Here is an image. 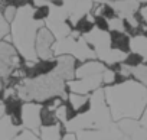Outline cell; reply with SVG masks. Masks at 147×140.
Segmentation results:
<instances>
[{"mask_svg":"<svg viewBox=\"0 0 147 140\" xmlns=\"http://www.w3.org/2000/svg\"><path fill=\"white\" fill-rule=\"evenodd\" d=\"M137 2H138L140 5H143V3H147V0H137Z\"/></svg>","mask_w":147,"mask_h":140,"instance_id":"d6a6232c","label":"cell"},{"mask_svg":"<svg viewBox=\"0 0 147 140\" xmlns=\"http://www.w3.org/2000/svg\"><path fill=\"white\" fill-rule=\"evenodd\" d=\"M5 116V107H3V104L2 106H0V118H2Z\"/></svg>","mask_w":147,"mask_h":140,"instance_id":"4dcf8cb0","label":"cell"},{"mask_svg":"<svg viewBox=\"0 0 147 140\" xmlns=\"http://www.w3.org/2000/svg\"><path fill=\"white\" fill-rule=\"evenodd\" d=\"M143 64H144V58L141 55L136 53V52L127 53L125 55V59L123 61V65L127 66V68H130V69H134V68H137V66H140Z\"/></svg>","mask_w":147,"mask_h":140,"instance_id":"7402d4cb","label":"cell"},{"mask_svg":"<svg viewBox=\"0 0 147 140\" xmlns=\"http://www.w3.org/2000/svg\"><path fill=\"white\" fill-rule=\"evenodd\" d=\"M117 140H130V139H128L127 136H124V134H123V136H121L120 139H117Z\"/></svg>","mask_w":147,"mask_h":140,"instance_id":"1f68e13d","label":"cell"},{"mask_svg":"<svg viewBox=\"0 0 147 140\" xmlns=\"http://www.w3.org/2000/svg\"><path fill=\"white\" fill-rule=\"evenodd\" d=\"M56 39L51 33V30L46 26H42L38 30L36 41H35V52L38 59H52L55 58L53 55V45Z\"/></svg>","mask_w":147,"mask_h":140,"instance_id":"ba28073f","label":"cell"},{"mask_svg":"<svg viewBox=\"0 0 147 140\" xmlns=\"http://www.w3.org/2000/svg\"><path fill=\"white\" fill-rule=\"evenodd\" d=\"M65 131H66V127L63 124H56V126H49V127H40L38 136L40 140H61Z\"/></svg>","mask_w":147,"mask_h":140,"instance_id":"ac0fdd59","label":"cell"},{"mask_svg":"<svg viewBox=\"0 0 147 140\" xmlns=\"http://www.w3.org/2000/svg\"><path fill=\"white\" fill-rule=\"evenodd\" d=\"M45 26L51 30V33L55 36L56 41L69 36L71 32L74 30V26L63 6H56L51 2H49V16L45 20Z\"/></svg>","mask_w":147,"mask_h":140,"instance_id":"5b68a950","label":"cell"},{"mask_svg":"<svg viewBox=\"0 0 147 140\" xmlns=\"http://www.w3.org/2000/svg\"><path fill=\"white\" fill-rule=\"evenodd\" d=\"M107 69V65L102 64L98 59H90L82 62L77 69H75V78H87V77H94V75H101Z\"/></svg>","mask_w":147,"mask_h":140,"instance_id":"5bb4252c","label":"cell"},{"mask_svg":"<svg viewBox=\"0 0 147 140\" xmlns=\"http://www.w3.org/2000/svg\"><path fill=\"white\" fill-rule=\"evenodd\" d=\"M10 32V25L6 22V19L3 18L2 13V7H0V41H3Z\"/></svg>","mask_w":147,"mask_h":140,"instance_id":"4316f807","label":"cell"},{"mask_svg":"<svg viewBox=\"0 0 147 140\" xmlns=\"http://www.w3.org/2000/svg\"><path fill=\"white\" fill-rule=\"evenodd\" d=\"M138 121H140V124L147 130V106H146V108H144V111H143V114L140 116V118H138Z\"/></svg>","mask_w":147,"mask_h":140,"instance_id":"f546056e","label":"cell"},{"mask_svg":"<svg viewBox=\"0 0 147 140\" xmlns=\"http://www.w3.org/2000/svg\"><path fill=\"white\" fill-rule=\"evenodd\" d=\"M0 2H2V0H0Z\"/></svg>","mask_w":147,"mask_h":140,"instance_id":"d590c367","label":"cell"},{"mask_svg":"<svg viewBox=\"0 0 147 140\" xmlns=\"http://www.w3.org/2000/svg\"><path fill=\"white\" fill-rule=\"evenodd\" d=\"M92 15V13H91ZM94 16V25L97 29L100 30H104V32H110V26H108V20L100 15H92Z\"/></svg>","mask_w":147,"mask_h":140,"instance_id":"484cf974","label":"cell"},{"mask_svg":"<svg viewBox=\"0 0 147 140\" xmlns=\"http://www.w3.org/2000/svg\"><path fill=\"white\" fill-rule=\"evenodd\" d=\"M118 129L124 136H127L130 140H147V130L140 124L138 120L134 118H123L117 121Z\"/></svg>","mask_w":147,"mask_h":140,"instance_id":"4fadbf2b","label":"cell"},{"mask_svg":"<svg viewBox=\"0 0 147 140\" xmlns=\"http://www.w3.org/2000/svg\"><path fill=\"white\" fill-rule=\"evenodd\" d=\"M110 3L115 10L117 16L121 19H128L134 16V13L140 9V3L137 0H115V2H110Z\"/></svg>","mask_w":147,"mask_h":140,"instance_id":"9a60e30c","label":"cell"},{"mask_svg":"<svg viewBox=\"0 0 147 140\" xmlns=\"http://www.w3.org/2000/svg\"><path fill=\"white\" fill-rule=\"evenodd\" d=\"M90 98V95H80V94H74V93H69L68 94V101L71 103V106L75 108V110H78L87 100Z\"/></svg>","mask_w":147,"mask_h":140,"instance_id":"cb8c5ba5","label":"cell"},{"mask_svg":"<svg viewBox=\"0 0 147 140\" xmlns=\"http://www.w3.org/2000/svg\"><path fill=\"white\" fill-rule=\"evenodd\" d=\"M33 7L30 5H25L18 9V13L10 23V42L18 49L20 56L25 61H36V52H35V41L38 30L45 26L43 22H38L33 18Z\"/></svg>","mask_w":147,"mask_h":140,"instance_id":"7a4b0ae2","label":"cell"},{"mask_svg":"<svg viewBox=\"0 0 147 140\" xmlns=\"http://www.w3.org/2000/svg\"><path fill=\"white\" fill-rule=\"evenodd\" d=\"M61 140H78L77 139V133H74V131H65L61 137Z\"/></svg>","mask_w":147,"mask_h":140,"instance_id":"f1b7e54d","label":"cell"},{"mask_svg":"<svg viewBox=\"0 0 147 140\" xmlns=\"http://www.w3.org/2000/svg\"><path fill=\"white\" fill-rule=\"evenodd\" d=\"M23 127L16 126L7 116H3L0 118V140H13Z\"/></svg>","mask_w":147,"mask_h":140,"instance_id":"e0dca14e","label":"cell"},{"mask_svg":"<svg viewBox=\"0 0 147 140\" xmlns=\"http://www.w3.org/2000/svg\"><path fill=\"white\" fill-rule=\"evenodd\" d=\"M16 94L25 103L26 101L42 103L43 100L53 95H59L63 100H66L69 90L66 87V83L53 72L48 77H42L38 80H23V83L16 88Z\"/></svg>","mask_w":147,"mask_h":140,"instance_id":"3957f363","label":"cell"},{"mask_svg":"<svg viewBox=\"0 0 147 140\" xmlns=\"http://www.w3.org/2000/svg\"><path fill=\"white\" fill-rule=\"evenodd\" d=\"M40 110H42L40 103L26 101L22 110V127L38 134L40 129Z\"/></svg>","mask_w":147,"mask_h":140,"instance_id":"9c48e42d","label":"cell"},{"mask_svg":"<svg viewBox=\"0 0 147 140\" xmlns=\"http://www.w3.org/2000/svg\"><path fill=\"white\" fill-rule=\"evenodd\" d=\"M13 140H40L39 139V136L38 134H35L33 131H30V130H26V129H23Z\"/></svg>","mask_w":147,"mask_h":140,"instance_id":"83f0119b","label":"cell"},{"mask_svg":"<svg viewBox=\"0 0 147 140\" xmlns=\"http://www.w3.org/2000/svg\"><path fill=\"white\" fill-rule=\"evenodd\" d=\"M0 7H2L3 18H5V19H6V22L10 25V23L13 22V19H15L16 13H18V9H16L15 6H0Z\"/></svg>","mask_w":147,"mask_h":140,"instance_id":"d4e9b609","label":"cell"},{"mask_svg":"<svg viewBox=\"0 0 147 140\" xmlns=\"http://www.w3.org/2000/svg\"><path fill=\"white\" fill-rule=\"evenodd\" d=\"M94 28H95V25H94V16H92L91 13L87 15V16H84V18H81L75 25H74V30L78 32L81 36H85V35L90 33Z\"/></svg>","mask_w":147,"mask_h":140,"instance_id":"d6986e66","label":"cell"},{"mask_svg":"<svg viewBox=\"0 0 147 140\" xmlns=\"http://www.w3.org/2000/svg\"><path fill=\"white\" fill-rule=\"evenodd\" d=\"M25 59L20 56L18 49L10 42V36L7 35L3 41H0V78H9L16 69L22 66Z\"/></svg>","mask_w":147,"mask_h":140,"instance_id":"8992f818","label":"cell"},{"mask_svg":"<svg viewBox=\"0 0 147 140\" xmlns=\"http://www.w3.org/2000/svg\"><path fill=\"white\" fill-rule=\"evenodd\" d=\"M56 124H61V123L55 114V110L42 107V110H40V127H49V126H56Z\"/></svg>","mask_w":147,"mask_h":140,"instance_id":"44dd1931","label":"cell"},{"mask_svg":"<svg viewBox=\"0 0 147 140\" xmlns=\"http://www.w3.org/2000/svg\"><path fill=\"white\" fill-rule=\"evenodd\" d=\"M56 61H58V66L55 69V74L63 80L65 83L71 81L75 78V69L82 64L81 61L75 59L71 55H59V56H55Z\"/></svg>","mask_w":147,"mask_h":140,"instance_id":"7c38bea8","label":"cell"},{"mask_svg":"<svg viewBox=\"0 0 147 140\" xmlns=\"http://www.w3.org/2000/svg\"><path fill=\"white\" fill-rule=\"evenodd\" d=\"M123 136L117 123H113L110 127L97 129V130H81L77 131L78 140H117Z\"/></svg>","mask_w":147,"mask_h":140,"instance_id":"8fae6325","label":"cell"},{"mask_svg":"<svg viewBox=\"0 0 147 140\" xmlns=\"http://www.w3.org/2000/svg\"><path fill=\"white\" fill-rule=\"evenodd\" d=\"M131 78L147 87V65H140L134 69H131Z\"/></svg>","mask_w":147,"mask_h":140,"instance_id":"603a6c76","label":"cell"},{"mask_svg":"<svg viewBox=\"0 0 147 140\" xmlns=\"http://www.w3.org/2000/svg\"><path fill=\"white\" fill-rule=\"evenodd\" d=\"M110 41H111V48L113 49L120 51V52H123L125 55L131 52V46H130L131 38L127 33L113 30V32H110Z\"/></svg>","mask_w":147,"mask_h":140,"instance_id":"2e32d148","label":"cell"},{"mask_svg":"<svg viewBox=\"0 0 147 140\" xmlns=\"http://www.w3.org/2000/svg\"><path fill=\"white\" fill-rule=\"evenodd\" d=\"M53 55L55 56L71 55V56H74L75 59H78L81 62H85V61H90V59H97L95 52L88 45L85 38L81 36L75 30H72L69 36L55 42V45H53Z\"/></svg>","mask_w":147,"mask_h":140,"instance_id":"277c9868","label":"cell"},{"mask_svg":"<svg viewBox=\"0 0 147 140\" xmlns=\"http://www.w3.org/2000/svg\"><path fill=\"white\" fill-rule=\"evenodd\" d=\"M102 88L111 118L115 123L123 118H140L147 106V87L136 80H128L124 84Z\"/></svg>","mask_w":147,"mask_h":140,"instance_id":"6da1fadb","label":"cell"},{"mask_svg":"<svg viewBox=\"0 0 147 140\" xmlns=\"http://www.w3.org/2000/svg\"><path fill=\"white\" fill-rule=\"evenodd\" d=\"M66 87L69 93L80 95H91L94 91L102 88V74L87 78H74L66 83Z\"/></svg>","mask_w":147,"mask_h":140,"instance_id":"52a82bcc","label":"cell"},{"mask_svg":"<svg viewBox=\"0 0 147 140\" xmlns=\"http://www.w3.org/2000/svg\"><path fill=\"white\" fill-rule=\"evenodd\" d=\"M130 46H131V52L141 55L144 58V61H147V38L146 36H143V35L133 36Z\"/></svg>","mask_w":147,"mask_h":140,"instance_id":"ffe728a7","label":"cell"},{"mask_svg":"<svg viewBox=\"0 0 147 140\" xmlns=\"http://www.w3.org/2000/svg\"><path fill=\"white\" fill-rule=\"evenodd\" d=\"M63 9L66 10L72 26L75 25L81 18L90 15L94 7L92 0H62Z\"/></svg>","mask_w":147,"mask_h":140,"instance_id":"30bf717a","label":"cell"},{"mask_svg":"<svg viewBox=\"0 0 147 140\" xmlns=\"http://www.w3.org/2000/svg\"><path fill=\"white\" fill-rule=\"evenodd\" d=\"M2 88H3V80L0 78V90H2Z\"/></svg>","mask_w":147,"mask_h":140,"instance_id":"836d02e7","label":"cell"},{"mask_svg":"<svg viewBox=\"0 0 147 140\" xmlns=\"http://www.w3.org/2000/svg\"><path fill=\"white\" fill-rule=\"evenodd\" d=\"M108 2H115V0H108Z\"/></svg>","mask_w":147,"mask_h":140,"instance_id":"e575fe53","label":"cell"}]
</instances>
